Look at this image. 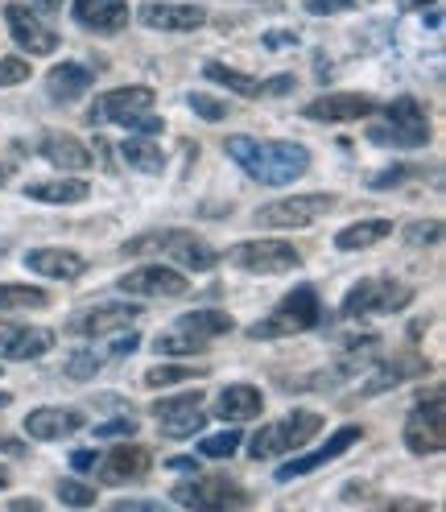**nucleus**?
<instances>
[{"mask_svg": "<svg viewBox=\"0 0 446 512\" xmlns=\"http://www.w3.org/2000/svg\"><path fill=\"white\" fill-rule=\"evenodd\" d=\"M190 112L195 116H203V120H211V124H219V120H228L232 112H228V104L223 100H215V95H207V91H190Z\"/></svg>", "mask_w": 446, "mask_h": 512, "instance_id": "nucleus-37", "label": "nucleus"}, {"mask_svg": "<svg viewBox=\"0 0 446 512\" xmlns=\"http://www.w3.org/2000/svg\"><path fill=\"white\" fill-rule=\"evenodd\" d=\"M170 500L186 508H228V504H244V492L228 475H207V479H195V484L174 488Z\"/></svg>", "mask_w": 446, "mask_h": 512, "instance_id": "nucleus-16", "label": "nucleus"}, {"mask_svg": "<svg viewBox=\"0 0 446 512\" xmlns=\"http://www.w3.org/2000/svg\"><path fill=\"white\" fill-rule=\"evenodd\" d=\"M71 467H75V471H87V467H95V451H79V455L71 459Z\"/></svg>", "mask_w": 446, "mask_h": 512, "instance_id": "nucleus-46", "label": "nucleus"}, {"mask_svg": "<svg viewBox=\"0 0 446 512\" xmlns=\"http://www.w3.org/2000/svg\"><path fill=\"white\" fill-rule=\"evenodd\" d=\"M413 302V290L401 281H380V277H368L360 285H352L343 298V314L347 318H364V314H397Z\"/></svg>", "mask_w": 446, "mask_h": 512, "instance_id": "nucleus-9", "label": "nucleus"}, {"mask_svg": "<svg viewBox=\"0 0 446 512\" xmlns=\"http://www.w3.org/2000/svg\"><path fill=\"white\" fill-rule=\"evenodd\" d=\"M17 83H29V62L17 54L0 58V87H17Z\"/></svg>", "mask_w": 446, "mask_h": 512, "instance_id": "nucleus-40", "label": "nucleus"}, {"mask_svg": "<svg viewBox=\"0 0 446 512\" xmlns=\"http://www.w3.org/2000/svg\"><path fill=\"white\" fill-rule=\"evenodd\" d=\"M50 306V294L38 290V285H0V314H17V310H42Z\"/></svg>", "mask_w": 446, "mask_h": 512, "instance_id": "nucleus-31", "label": "nucleus"}, {"mask_svg": "<svg viewBox=\"0 0 446 512\" xmlns=\"http://www.w3.org/2000/svg\"><path fill=\"white\" fill-rule=\"evenodd\" d=\"M294 42H298L294 34H269V38H265V46H269V50H277V46H294Z\"/></svg>", "mask_w": 446, "mask_h": 512, "instance_id": "nucleus-47", "label": "nucleus"}, {"mask_svg": "<svg viewBox=\"0 0 446 512\" xmlns=\"http://www.w3.org/2000/svg\"><path fill=\"white\" fill-rule=\"evenodd\" d=\"M376 112L372 95H356V91H331V95H318L302 108L306 120L318 124H352V120H368Z\"/></svg>", "mask_w": 446, "mask_h": 512, "instance_id": "nucleus-12", "label": "nucleus"}, {"mask_svg": "<svg viewBox=\"0 0 446 512\" xmlns=\"http://www.w3.org/2000/svg\"><path fill=\"white\" fill-rule=\"evenodd\" d=\"M91 83H95L91 71L79 67V62H62V67H54L46 75V91H50V100H58V104H75L79 95H87Z\"/></svg>", "mask_w": 446, "mask_h": 512, "instance_id": "nucleus-27", "label": "nucleus"}, {"mask_svg": "<svg viewBox=\"0 0 446 512\" xmlns=\"http://www.w3.org/2000/svg\"><path fill=\"white\" fill-rule=\"evenodd\" d=\"M129 0H75V21L100 38H112L129 25Z\"/></svg>", "mask_w": 446, "mask_h": 512, "instance_id": "nucleus-19", "label": "nucleus"}, {"mask_svg": "<svg viewBox=\"0 0 446 512\" xmlns=\"http://www.w3.org/2000/svg\"><path fill=\"white\" fill-rule=\"evenodd\" d=\"M0 446H5L9 455H25V446H21V442H13V438H9V442H0Z\"/></svg>", "mask_w": 446, "mask_h": 512, "instance_id": "nucleus-51", "label": "nucleus"}, {"mask_svg": "<svg viewBox=\"0 0 446 512\" xmlns=\"http://www.w3.org/2000/svg\"><path fill=\"white\" fill-rule=\"evenodd\" d=\"M199 376H203V372L186 368V364H157V368L145 372V389H174V384H182V380H199Z\"/></svg>", "mask_w": 446, "mask_h": 512, "instance_id": "nucleus-32", "label": "nucleus"}, {"mask_svg": "<svg viewBox=\"0 0 446 512\" xmlns=\"http://www.w3.org/2000/svg\"><path fill=\"white\" fill-rule=\"evenodd\" d=\"M153 100H157L153 87H141V83L116 87V91H104L100 100L91 104L87 120L91 124H124V128H137V133H162L166 124L157 116H149Z\"/></svg>", "mask_w": 446, "mask_h": 512, "instance_id": "nucleus-3", "label": "nucleus"}, {"mask_svg": "<svg viewBox=\"0 0 446 512\" xmlns=\"http://www.w3.org/2000/svg\"><path fill=\"white\" fill-rule=\"evenodd\" d=\"M38 5H42V9H50V13H54V9H62V5H67V0H38Z\"/></svg>", "mask_w": 446, "mask_h": 512, "instance_id": "nucleus-52", "label": "nucleus"}, {"mask_svg": "<svg viewBox=\"0 0 446 512\" xmlns=\"http://www.w3.org/2000/svg\"><path fill=\"white\" fill-rule=\"evenodd\" d=\"M318 430H323V413H314V409H294L290 418L269 422V426H261L257 434H252L248 455L257 459V463L281 459V455H290V451H302V446H306Z\"/></svg>", "mask_w": 446, "mask_h": 512, "instance_id": "nucleus-5", "label": "nucleus"}, {"mask_svg": "<svg viewBox=\"0 0 446 512\" xmlns=\"http://www.w3.org/2000/svg\"><path fill=\"white\" fill-rule=\"evenodd\" d=\"M141 318V306L133 302H108V306H91L71 318V335H112V331H129Z\"/></svg>", "mask_w": 446, "mask_h": 512, "instance_id": "nucleus-17", "label": "nucleus"}, {"mask_svg": "<svg viewBox=\"0 0 446 512\" xmlns=\"http://www.w3.org/2000/svg\"><path fill=\"white\" fill-rule=\"evenodd\" d=\"M389 124H372L368 137L376 145H397V149H422L430 141V124H426V108L413 100V95H401L397 104H389L385 112Z\"/></svg>", "mask_w": 446, "mask_h": 512, "instance_id": "nucleus-6", "label": "nucleus"}, {"mask_svg": "<svg viewBox=\"0 0 446 512\" xmlns=\"http://www.w3.org/2000/svg\"><path fill=\"white\" fill-rule=\"evenodd\" d=\"M120 157L141 174H162L166 170V149L157 141H149V137H129L120 145Z\"/></svg>", "mask_w": 446, "mask_h": 512, "instance_id": "nucleus-29", "label": "nucleus"}, {"mask_svg": "<svg viewBox=\"0 0 446 512\" xmlns=\"http://www.w3.org/2000/svg\"><path fill=\"white\" fill-rule=\"evenodd\" d=\"M442 236V223L430 219V223H413V228H405V244L409 248H422V244H438Z\"/></svg>", "mask_w": 446, "mask_h": 512, "instance_id": "nucleus-41", "label": "nucleus"}, {"mask_svg": "<svg viewBox=\"0 0 446 512\" xmlns=\"http://www.w3.org/2000/svg\"><path fill=\"white\" fill-rule=\"evenodd\" d=\"M389 236H393V219H360V223H347V228L335 236V248L339 252H364Z\"/></svg>", "mask_w": 446, "mask_h": 512, "instance_id": "nucleus-28", "label": "nucleus"}, {"mask_svg": "<svg viewBox=\"0 0 446 512\" xmlns=\"http://www.w3.org/2000/svg\"><path fill=\"white\" fill-rule=\"evenodd\" d=\"M294 87H298V79H294V75H277V79L261 83V95H285V91H294Z\"/></svg>", "mask_w": 446, "mask_h": 512, "instance_id": "nucleus-44", "label": "nucleus"}, {"mask_svg": "<svg viewBox=\"0 0 446 512\" xmlns=\"http://www.w3.org/2000/svg\"><path fill=\"white\" fill-rule=\"evenodd\" d=\"M13 512H42V500H13Z\"/></svg>", "mask_w": 446, "mask_h": 512, "instance_id": "nucleus-49", "label": "nucleus"}, {"mask_svg": "<svg viewBox=\"0 0 446 512\" xmlns=\"http://www.w3.org/2000/svg\"><path fill=\"white\" fill-rule=\"evenodd\" d=\"M323 323V302L310 285H298L294 294H285L269 318H261L257 327H248V339H290V335H302V331H314Z\"/></svg>", "mask_w": 446, "mask_h": 512, "instance_id": "nucleus-4", "label": "nucleus"}, {"mask_svg": "<svg viewBox=\"0 0 446 512\" xmlns=\"http://www.w3.org/2000/svg\"><path fill=\"white\" fill-rule=\"evenodd\" d=\"M360 438H364V430H360V426H339V430L327 438V446H318V451L298 455V459H290L285 467H277V484H290V479H298V475H310V471H318V467L335 463L339 455L352 451V446H356Z\"/></svg>", "mask_w": 446, "mask_h": 512, "instance_id": "nucleus-13", "label": "nucleus"}, {"mask_svg": "<svg viewBox=\"0 0 446 512\" xmlns=\"http://www.w3.org/2000/svg\"><path fill=\"white\" fill-rule=\"evenodd\" d=\"M413 170H405V166H393V170H380L376 178H372V190H389V186H401V178H409Z\"/></svg>", "mask_w": 446, "mask_h": 512, "instance_id": "nucleus-43", "label": "nucleus"}, {"mask_svg": "<svg viewBox=\"0 0 446 512\" xmlns=\"http://www.w3.org/2000/svg\"><path fill=\"white\" fill-rule=\"evenodd\" d=\"M166 244H170V232H149V236H133L129 244H124V252H129V256H145V252L166 248Z\"/></svg>", "mask_w": 446, "mask_h": 512, "instance_id": "nucleus-42", "label": "nucleus"}, {"mask_svg": "<svg viewBox=\"0 0 446 512\" xmlns=\"http://www.w3.org/2000/svg\"><path fill=\"white\" fill-rule=\"evenodd\" d=\"M265 413V393L257 384H228L219 393V418L223 422H252Z\"/></svg>", "mask_w": 446, "mask_h": 512, "instance_id": "nucleus-25", "label": "nucleus"}, {"mask_svg": "<svg viewBox=\"0 0 446 512\" xmlns=\"http://www.w3.org/2000/svg\"><path fill=\"white\" fill-rule=\"evenodd\" d=\"M137 430H141V422L137 418H112V422H104V426H95V438L100 442H112V438H137Z\"/></svg>", "mask_w": 446, "mask_h": 512, "instance_id": "nucleus-39", "label": "nucleus"}, {"mask_svg": "<svg viewBox=\"0 0 446 512\" xmlns=\"http://www.w3.org/2000/svg\"><path fill=\"white\" fill-rule=\"evenodd\" d=\"M116 285L120 294H133V298H182L190 290L186 273L174 265H141L133 273H124Z\"/></svg>", "mask_w": 446, "mask_h": 512, "instance_id": "nucleus-11", "label": "nucleus"}, {"mask_svg": "<svg viewBox=\"0 0 446 512\" xmlns=\"http://www.w3.org/2000/svg\"><path fill=\"white\" fill-rule=\"evenodd\" d=\"M232 162L261 186H285V182H298L310 170V149L298 141H261V137H228L223 141Z\"/></svg>", "mask_w": 446, "mask_h": 512, "instance_id": "nucleus-1", "label": "nucleus"}, {"mask_svg": "<svg viewBox=\"0 0 446 512\" xmlns=\"http://www.w3.org/2000/svg\"><path fill=\"white\" fill-rule=\"evenodd\" d=\"M199 405H203V393L199 389L178 393V397H157L153 401V418L166 422V418H178V413H190V409H199Z\"/></svg>", "mask_w": 446, "mask_h": 512, "instance_id": "nucleus-33", "label": "nucleus"}, {"mask_svg": "<svg viewBox=\"0 0 446 512\" xmlns=\"http://www.w3.org/2000/svg\"><path fill=\"white\" fill-rule=\"evenodd\" d=\"M9 484H13V475H9V467H5V463H0V492H5Z\"/></svg>", "mask_w": 446, "mask_h": 512, "instance_id": "nucleus-50", "label": "nucleus"}, {"mask_svg": "<svg viewBox=\"0 0 446 512\" xmlns=\"http://www.w3.org/2000/svg\"><path fill=\"white\" fill-rule=\"evenodd\" d=\"M87 426V418L79 409H62V405H42L25 418V434L38 438V442H54V438H67V434H79Z\"/></svg>", "mask_w": 446, "mask_h": 512, "instance_id": "nucleus-20", "label": "nucleus"}, {"mask_svg": "<svg viewBox=\"0 0 446 512\" xmlns=\"http://www.w3.org/2000/svg\"><path fill=\"white\" fill-rule=\"evenodd\" d=\"M166 252L174 256V265H178V269H186V273H207V269H215V265H219V252H215L207 240L190 236V232H170Z\"/></svg>", "mask_w": 446, "mask_h": 512, "instance_id": "nucleus-24", "label": "nucleus"}, {"mask_svg": "<svg viewBox=\"0 0 446 512\" xmlns=\"http://www.w3.org/2000/svg\"><path fill=\"white\" fill-rule=\"evenodd\" d=\"M166 467H174V471H199V463H195V459H186V455H182V459H170Z\"/></svg>", "mask_w": 446, "mask_h": 512, "instance_id": "nucleus-48", "label": "nucleus"}, {"mask_svg": "<svg viewBox=\"0 0 446 512\" xmlns=\"http://www.w3.org/2000/svg\"><path fill=\"white\" fill-rule=\"evenodd\" d=\"M5 21H9V34L21 50H29L34 58H46L58 50V34L50 25H42L34 13H29V5H5Z\"/></svg>", "mask_w": 446, "mask_h": 512, "instance_id": "nucleus-18", "label": "nucleus"}, {"mask_svg": "<svg viewBox=\"0 0 446 512\" xmlns=\"http://www.w3.org/2000/svg\"><path fill=\"white\" fill-rule=\"evenodd\" d=\"M87 195H91V182H83V178L25 182V199H34V203H62V207H71V203H87Z\"/></svg>", "mask_w": 446, "mask_h": 512, "instance_id": "nucleus-26", "label": "nucleus"}, {"mask_svg": "<svg viewBox=\"0 0 446 512\" xmlns=\"http://www.w3.org/2000/svg\"><path fill=\"white\" fill-rule=\"evenodd\" d=\"M9 327H13V323H5V318H0V339H5V331H9Z\"/></svg>", "mask_w": 446, "mask_h": 512, "instance_id": "nucleus-53", "label": "nucleus"}, {"mask_svg": "<svg viewBox=\"0 0 446 512\" xmlns=\"http://www.w3.org/2000/svg\"><path fill=\"white\" fill-rule=\"evenodd\" d=\"M203 75L219 87H228L232 95H240V100H261V79H252L244 71H232V67H223V62H207Z\"/></svg>", "mask_w": 446, "mask_h": 512, "instance_id": "nucleus-30", "label": "nucleus"}, {"mask_svg": "<svg viewBox=\"0 0 446 512\" xmlns=\"http://www.w3.org/2000/svg\"><path fill=\"white\" fill-rule=\"evenodd\" d=\"M232 327H236L232 314H223V310H190V314L178 318L174 327L157 331L153 351L157 356H199V351H207L211 339L228 335Z\"/></svg>", "mask_w": 446, "mask_h": 512, "instance_id": "nucleus-2", "label": "nucleus"}, {"mask_svg": "<svg viewBox=\"0 0 446 512\" xmlns=\"http://www.w3.org/2000/svg\"><path fill=\"white\" fill-rule=\"evenodd\" d=\"M335 195H294V199H277V203H265L257 215L261 228H277V232H294V228H310L323 215L335 211Z\"/></svg>", "mask_w": 446, "mask_h": 512, "instance_id": "nucleus-7", "label": "nucleus"}, {"mask_svg": "<svg viewBox=\"0 0 446 512\" xmlns=\"http://www.w3.org/2000/svg\"><path fill=\"white\" fill-rule=\"evenodd\" d=\"M149 467H153V455L145 451V446L124 438V446H112L108 459L100 463V479L108 488H124V484H137V479H145Z\"/></svg>", "mask_w": 446, "mask_h": 512, "instance_id": "nucleus-15", "label": "nucleus"}, {"mask_svg": "<svg viewBox=\"0 0 446 512\" xmlns=\"http://www.w3.org/2000/svg\"><path fill=\"white\" fill-rule=\"evenodd\" d=\"M42 157L50 166H58V170H67V174H79V170H87L95 157H91V149L79 141V137H71V133H46L42 137Z\"/></svg>", "mask_w": 446, "mask_h": 512, "instance_id": "nucleus-23", "label": "nucleus"}, {"mask_svg": "<svg viewBox=\"0 0 446 512\" xmlns=\"http://www.w3.org/2000/svg\"><path fill=\"white\" fill-rule=\"evenodd\" d=\"M405 446L413 455H442L446 451V405L442 393H430L426 401L413 405L405 418Z\"/></svg>", "mask_w": 446, "mask_h": 512, "instance_id": "nucleus-8", "label": "nucleus"}, {"mask_svg": "<svg viewBox=\"0 0 446 512\" xmlns=\"http://www.w3.org/2000/svg\"><path fill=\"white\" fill-rule=\"evenodd\" d=\"M58 500L71 504V508H91L95 500H100V492H95V484H83V479H58Z\"/></svg>", "mask_w": 446, "mask_h": 512, "instance_id": "nucleus-35", "label": "nucleus"}, {"mask_svg": "<svg viewBox=\"0 0 446 512\" xmlns=\"http://www.w3.org/2000/svg\"><path fill=\"white\" fill-rule=\"evenodd\" d=\"M137 21L149 29H166V34H190V29H203L207 9L203 5H178V0H145L137 9Z\"/></svg>", "mask_w": 446, "mask_h": 512, "instance_id": "nucleus-14", "label": "nucleus"}, {"mask_svg": "<svg viewBox=\"0 0 446 512\" xmlns=\"http://www.w3.org/2000/svg\"><path fill=\"white\" fill-rule=\"evenodd\" d=\"M104 368V356H95V347H79L67 356V364H62V372H67L71 380H95V372Z\"/></svg>", "mask_w": 446, "mask_h": 512, "instance_id": "nucleus-34", "label": "nucleus"}, {"mask_svg": "<svg viewBox=\"0 0 446 512\" xmlns=\"http://www.w3.org/2000/svg\"><path fill=\"white\" fill-rule=\"evenodd\" d=\"M207 426V413H203V405L199 409H190V413H178V418H166L162 422V434H170V438H190V434H199Z\"/></svg>", "mask_w": 446, "mask_h": 512, "instance_id": "nucleus-36", "label": "nucleus"}, {"mask_svg": "<svg viewBox=\"0 0 446 512\" xmlns=\"http://www.w3.org/2000/svg\"><path fill=\"white\" fill-rule=\"evenodd\" d=\"M9 178V166H0V182H5Z\"/></svg>", "mask_w": 446, "mask_h": 512, "instance_id": "nucleus-55", "label": "nucleus"}, {"mask_svg": "<svg viewBox=\"0 0 446 512\" xmlns=\"http://www.w3.org/2000/svg\"><path fill=\"white\" fill-rule=\"evenodd\" d=\"M137 347H141V335H137V331L129 327V335H120V339H116V347H112V356H133V351H137Z\"/></svg>", "mask_w": 446, "mask_h": 512, "instance_id": "nucleus-45", "label": "nucleus"}, {"mask_svg": "<svg viewBox=\"0 0 446 512\" xmlns=\"http://www.w3.org/2000/svg\"><path fill=\"white\" fill-rule=\"evenodd\" d=\"M25 269L38 277H54V281H75L83 277L87 261L71 248H34V252H25Z\"/></svg>", "mask_w": 446, "mask_h": 512, "instance_id": "nucleus-22", "label": "nucleus"}, {"mask_svg": "<svg viewBox=\"0 0 446 512\" xmlns=\"http://www.w3.org/2000/svg\"><path fill=\"white\" fill-rule=\"evenodd\" d=\"M232 265L244 273H294L302 265V252L285 240H240L232 248Z\"/></svg>", "mask_w": 446, "mask_h": 512, "instance_id": "nucleus-10", "label": "nucleus"}, {"mask_svg": "<svg viewBox=\"0 0 446 512\" xmlns=\"http://www.w3.org/2000/svg\"><path fill=\"white\" fill-rule=\"evenodd\" d=\"M54 347V331L46 327H9L5 339H0V360H13V364H25V360H42L46 351Z\"/></svg>", "mask_w": 446, "mask_h": 512, "instance_id": "nucleus-21", "label": "nucleus"}, {"mask_svg": "<svg viewBox=\"0 0 446 512\" xmlns=\"http://www.w3.org/2000/svg\"><path fill=\"white\" fill-rule=\"evenodd\" d=\"M9 401H13V397H9V393H0V409H5V405H9Z\"/></svg>", "mask_w": 446, "mask_h": 512, "instance_id": "nucleus-54", "label": "nucleus"}, {"mask_svg": "<svg viewBox=\"0 0 446 512\" xmlns=\"http://www.w3.org/2000/svg\"><path fill=\"white\" fill-rule=\"evenodd\" d=\"M236 446H240V434L228 430V434H211V438H203L199 451H203L207 459H232V455H236Z\"/></svg>", "mask_w": 446, "mask_h": 512, "instance_id": "nucleus-38", "label": "nucleus"}]
</instances>
